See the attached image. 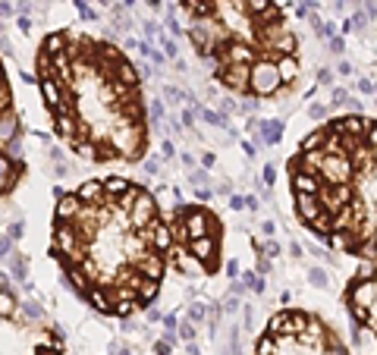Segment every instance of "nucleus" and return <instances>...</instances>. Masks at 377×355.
<instances>
[{
  "label": "nucleus",
  "mask_w": 377,
  "mask_h": 355,
  "mask_svg": "<svg viewBox=\"0 0 377 355\" xmlns=\"http://www.w3.org/2000/svg\"><path fill=\"white\" fill-rule=\"evenodd\" d=\"M38 88L54 132L91 164H138L148 154V110L138 69L101 38L54 32L38 50Z\"/></svg>",
  "instance_id": "2"
},
{
  "label": "nucleus",
  "mask_w": 377,
  "mask_h": 355,
  "mask_svg": "<svg viewBox=\"0 0 377 355\" xmlns=\"http://www.w3.org/2000/svg\"><path fill=\"white\" fill-rule=\"evenodd\" d=\"M264 141H280V123H264Z\"/></svg>",
  "instance_id": "9"
},
{
  "label": "nucleus",
  "mask_w": 377,
  "mask_h": 355,
  "mask_svg": "<svg viewBox=\"0 0 377 355\" xmlns=\"http://www.w3.org/2000/svg\"><path fill=\"white\" fill-rule=\"evenodd\" d=\"M25 176V151H22V126L13 110V88L7 69L0 63V198L16 192Z\"/></svg>",
  "instance_id": "7"
},
{
  "label": "nucleus",
  "mask_w": 377,
  "mask_h": 355,
  "mask_svg": "<svg viewBox=\"0 0 377 355\" xmlns=\"http://www.w3.org/2000/svg\"><path fill=\"white\" fill-rule=\"evenodd\" d=\"M170 223L154 195L126 176L57 192L51 255L95 311L129 318L151 308L170 264Z\"/></svg>",
  "instance_id": "1"
},
{
  "label": "nucleus",
  "mask_w": 377,
  "mask_h": 355,
  "mask_svg": "<svg viewBox=\"0 0 377 355\" xmlns=\"http://www.w3.org/2000/svg\"><path fill=\"white\" fill-rule=\"evenodd\" d=\"M13 274H16V277H25V261L19 258V255L13 258Z\"/></svg>",
  "instance_id": "10"
},
{
  "label": "nucleus",
  "mask_w": 377,
  "mask_h": 355,
  "mask_svg": "<svg viewBox=\"0 0 377 355\" xmlns=\"http://www.w3.org/2000/svg\"><path fill=\"white\" fill-rule=\"evenodd\" d=\"M286 173L302 226L330 251L374 264V120H327L286 161Z\"/></svg>",
  "instance_id": "3"
},
{
  "label": "nucleus",
  "mask_w": 377,
  "mask_h": 355,
  "mask_svg": "<svg viewBox=\"0 0 377 355\" xmlns=\"http://www.w3.org/2000/svg\"><path fill=\"white\" fill-rule=\"evenodd\" d=\"M0 355H66L63 333L44 308L25 302L0 277Z\"/></svg>",
  "instance_id": "5"
},
{
  "label": "nucleus",
  "mask_w": 377,
  "mask_h": 355,
  "mask_svg": "<svg viewBox=\"0 0 377 355\" xmlns=\"http://www.w3.org/2000/svg\"><path fill=\"white\" fill-rule=\"evenodd\" d=\"M148 7H154V10H157V7H161V0H148Z\"/></svg>",
  "instance_id": "13"
},
{
  "label": "nucleus",
  "mask_w": 377,
  "mask_h": 355,
  "mask_svg": "<svg viewBox=\"0 0 377 355\" xmlns=\"http://www.w3.org/2000/svg\"><path fill=\"white\" fill-rule=\"evenodd\" d=\"M7 16H13V4L10 0H0V19H7Z\"/></svg>",
  "instance_id": "12"
},
{
  "label": "nucleus",
  "mask_w": 377,
  "mask_h": 355,
  "mask_svg": "<svg viewBox=\"0 0 377 355\" xmlns=\"http://www.w3.org/2000/svg\"><path fill=\"white\" fill-rule=\"evenodd\" d=\"M255 355H349L340 333L311 311L286 308L267 321Z\"/></svg>",
  "instance_id": "6"
},
{
  "label": "nucleus",
  "mask_w": 377,
  "mask_h": 355,
  "mask_svg": "<svg viewBox=\"0 0 377 355\" xmlns=\"http://www.w3.org/2000/svg\"><path fill=\"white\" fill-rule=\"evenodd\" d=\"M343 302L352 315L355 330H365L368 336H374V324H377V286H374V264L371 261H361L358 274L349 280V286L343 292Z\"/></svg>",
  "instance_id": "8"
},
{
  "label": "nucleus",
  "mask_w": 377,
  "mask_h": 355,
  "mask_svg": "<svg viewBox=\"0 0 377 355\" xmlns=\"http://www.w3.org/2000/svg\"><path fill=\"white\" fill-rule=\"evenodd\" d=\"M0 32H4V25H0Z\"/></svg>",
  "instance_id": "14"
},
{
  "label": "nucleus",
  "mask_w": 377,
  "mask_h": 355,
  "mask_svg": "<svg viewBox=\"0 0 377 355\" xmlns=\"http://www.w3.org/2000/svg\"><path fill=\"white\" fill-rule=\"evenodd\" d=\"M311 283H317V286H327V274H324V271H311Z\"/></svg>",
  "instance_id": "11"
},
{
  "label": "nucleus",
  "mask_w": 377,
  "mask_h": 355,
  "mask_svg": "<svg viewBox=\"0 0 377 355\" xmlns=\"http://www.w3.org/2000/svg\"><path fill=\"white\" fill-rule=\"evenodd\" d=\"M179 7L188 16L195 54L233 94L249 97L255 63L299 57V38L277 0H179Z\"/></svg>",
  "instance_id": "4"
}]
</instances>
